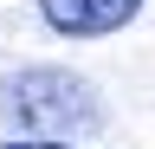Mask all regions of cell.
Returning <instances> with one entry per match:
<instances>
[{
    "instance_id": "7a4b0ae2",
    "label": "cell",
    "mask_w": 155,
    "mask_h": 149,
    "mask_svg": "<svg viewBox=\"0 0 155 149\" xmlns=\"http://www.w3.org/2000/svg\"><path fill=\"white\" fill-rule=\"evenodd\" d=\"M149 0H39V20L58 39H110L142 20Z\"/></svg>"
},
{
    "instance_id": "3957f363",
    "label": "cell",
    "mask_w": 155,
    "mask_h": 149,
    "mask_svg": "<svg viewBox=\"0 0 155 149\" xmlns=\"http://www.w3.org/2000/svg\"><path fill=\"white\" fill-rule=\"evenodd\" d=\"M0 149H78V143H39V136H13V143H0Z\"/></svg>"
},
{
    "instance_id": "6da1fadb",
    "label": "cell",
    "mask_w": 155,
    "mask_h": 149,
    "mask_svg": "<svg viewBox=\"0 0 155 149\" xmlns=\"http://www.w3.org/2000/svg\"><path fill=\"white\" fill-rule=\"evenodd\" d=\"M0 110L39 143H91L104 130V91L71 65H26L0 84Z\"/></svg>"
}]
</instances>
